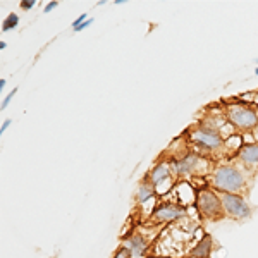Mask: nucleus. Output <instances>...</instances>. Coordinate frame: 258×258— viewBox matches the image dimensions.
I'll use <instances>...</instances> for the list:
<instances>
[{"instance_id": "f257e3e1", "label": "nucleus", "mask_w": 258, "mask_h": 258, "mask_svg": "<svg viewBox=\"0 0 258 258\" xmlns=\"http://www.w3.org/2000/svg\"><path fill=\"white\" fill-rule=\"evenodd\" d=\"M246 177L234 165H220L212 174L210 184L214 189H219L220 193H236L241 195L246 188Z\"/></svg>"}, {"instance_id": "f03ea898", "label": "nucleus", "mask_w": 258, "mask_h": 258, "mask_svg": "<svg viewBox=\"0 0 258 258\" xmlns=\"http://www.w3.org/2000/svg\"><path fill=\"white\" fill-rule=\"evenodd\" d=\"M197 209L202 219L205 220H220L224 217V207L220 195L214 189H200L197 195Z\"/></svg>"}, {"instance_id": "7ed1b4c3", "label": "nucleus", "mask_w": 258, "mask_h": 258, "mask_svg": "<svg viewBox=\"0 0 258 258\" xmlns=\"http://www.w3.org/2000/svg\"><path fill=\"white\" fill-rule=\"evenodd\" d=\"M227 119L231 120L232 126H236L241 131H255L258 126V114L256 110L249 109L241 103H232L227 107Z\"/></svg>"}, {"instance_id": "20e7f679", "label": "nucleus", "mask_w": 258, "mask_h": 258, "mask_svg": "<svg viewBox=\"0 0 258 258\" xmlns=\"http://www.w3.org/2000/svg\"><path fill=\"white\" fill-rule=\"evenodd\" d=\"M222 200L224 214L234 220H243L251 215V207L241 195L236 193H219Z\"/></svg>"}, {"instance_id": "39448f33", "label": "nucleus", "mask_w": 258, "mask_h": 258, "mask_svg": "<svg viewBox=\"0 0 258 258\" xmlns=\"http://www.w3.org/2000/svg\"><path fill=\"white\" fill-rule=\"evenodd\" d=\"M184 215H186L184 207L177 205V203H172V202H164L153 209L150 222L169 224V222H174V220H179L181 217H184Z\"/></svg>"}, {"instance_id": "423d86ee", "label": "nucleus", "mask_w": 258, "mask_h": 258, "mask_svg": "<svg viewBox=\"0 0 258 258\" xmlns=\"http://www.w3.org/2000/svg\"><path fill=\"white\" fill-rule=\"evenodd\" d=\"M189 140L193 143L207 150H220L224 148V140L217 131L210 127H193L189 131Z\"/></svg>"}, {"instance_id": "0eeeda50", "label": "nucleus", "mask_w": 258, "mask_h": 258, "mask_svg": "<svg viewBox=\"0 0 258 258\" xmlns=\"http://www.w3.org/2000/svg\"><path fill=\"white\" fill-rule=\"evenodd\" d=\"M207 162L198 155H186L176 164V172L179 176H191V174H200L202 169H205Z\"/></svg>"}, {"instance_id": "6e6552de", "label": "nucleus", "mask_w": 258, "mask_h": 258, "mask_svg": "<svg viewBox=\"0 0 258 258\" xmlns=\"http://www.w3.org/2000/svg\"><path fill=\"white\" fill-rule=\"evenodd\" d=\"M170 172H172V169H170V165L167 164V162H160V164H157L155 167L150 170L147 179L157 188V186L162 184L164 181H167V179L170 177Z\"/></svg>"}, {"instance_id": "1a4fd4ad", "label": "nucleus", "mask_w": 258, "mask_h": 258, "mask_svg": "<svg viewBox=\"0 0 258 258\" xmlns=\"http://www.w3.org/2000/svg\"><path fill=\"white\" fill-rule=\"evenodd\" d=\"M122 246H126L133 256H143V253L147 251L148 243L141 234H131L129 238L122 241Z\"/></svg>"}, {"instance_id": "9d476101", "label": "nucleus", "mask_w": 258, "mask_h": 258, "mask_svg": "<svg viewBox=\"0 0 258 258\" xmlns=\"http://www.w3.org/2000/svg\"><path fill=\"white\" fill-rule=\"evenodd\" d=\"M238 159L246 165H258V143L241 145V148L236 152Z\"/></svg>"}, {"instance_id": "9b49d317", "label": "nucleus", "mask_w": 258, "mask_h": 258, "mask_svg": "<svg viewBox=\"0 0 258 258\" xmlns=\"http://www.w3.org/2000/svg\"><path fill=\"white\" fill-rule=\"evenodd\" d=\"M152 197H155V186L148 181H141L138 189H136V195H135V202L136 203H145L148 202Z\"/></svg>"}, {"instance_id": "f8f14e48", "label": "nucleus", "mask_w": 258, "mask_h": 258, "mask_svg": "<svg viewBox=\"0 0 258 258\" xmlns=\"http://www.w3.org/2000/svg\"><path fill=\"white\" fill-rule=\"evenodd\" d=\"M210 253H212V239H210V236H205V238L198 243V246L191 251V256L193 258H209Z\"/></svg>"}, {"instance_id": "ddd939ff", "label": "nucleus", "mask_w": 258, "mask_h": 258, "mask_svg": "<svg viewBox=\"0 0 258 258\" xmlns=\"http://www.w3.org/2000/svg\"><path fill=\"white\" fill-rule=\"evenodd\" d=\"M18 24H19V18H18V14H14V12H11L9 16H7V19L4 21V24H2V31H11V30H14V28H18Z\"/></svg>"}, {"instance_id": "4468645a", "label": "nucleus", "mask_w": 258, "mask_h": 258, "mask_svg": "<svg viewBox=\"0 0 258 258\" xmlns=\"http://www.w3.org/2000/svg\"><path fill=\"white\" fill-rule=\"evenodd\" d=\"M112 258H133V255H131V251H129L126 246H120V248L115 249V253H114V256H112Z\"/></svg>"}, {"instance_id": "2eb2a0df", "label": "nucleus", "mask_w": 258, "mask_h": 258, "mask_svg": "<svg viewBox=\"0 0 258 258\" xmlns=\"http://www.w3.org/2000/svg\"><path fill=\"white\" fill-rule=\"evenodd\" d=\"M16 93H18V88H14V90L11 91L9 95H7L6 98H4V102H2V107H0V109H2V110H6V109H7V105H9V103H11V100L14 98V95H16Z\"/></svg>"}, {"instance_id": "dca6fc26", "label": "nucleus", "mask_w": 258, "mask_h": 258, "mask_svg": "<svg viewBox=\"0 0 258 258\" xmlns=\"http://www.w3.org/2000/svg\"><path fill=\"white\" fill-rule=\"evenodd\" d=\"M86 18H88V14H81L80 18H76V21H74V23L71 24V26H73V30L76 31L78 28H80L83 23H86V21H88V19H86Z\"/></svg>"}, {"instance_id": "f3484780", "label": "nucleus", "mask_w": 258, "mask_h": 258, "mask_svg": "<svg viewBox=\"0 0 258 258\" xmlns=\"http://www.w3.org/2000/svg\"><path fill=\"white\" fill-rule=\"evenodd\" d=\"M35 0H21V4H19V6H21V9H23V11H31L33 9V7H35Z\"/></svg>"}, {"instance_id": "a211bd4d", "label": "nucleus", "mask_w": 258, "mask_h": 258, "mask_svg": "<svg viewBox=\"0 0 258 258\" xmlns=\"http://www.w3.org/2000/svg\"><path fill=\"white\" fill-rule=\"evenodd\" d=\"M57 6H59V2H55V0H53V2H50V4L45 6L43 12H45V14H48V12H52L53 9H57Z\"/></svg>"}, {"instance_id": "6ab92c4d", "label": "nucleus", "mask_w": 258, "mask_h": 258, "mask_svg": "<svg viewBox=\"0 0 258 258\" xmlns=\"http://www.w3.org/2000/svg\"><path fill=\"white\" fill-rule=\"evenodd\" d=\"M11 124H12V120H11V119H7V120H6V122H4V124H2V127H0V135H4V133H6V129H7V127H9V126H11Z\"/></svg>"}, {"instance_id": "aec40b11", "label": "nucleus", "mask_w": 258, "mask_h": 258, "mask_svg": "<svg viewBox=\"0 0 258 258\" xmlns=\"http://www.w3.org/2000/svg\"><path fill=\"white\" fill-rule=\"evenodd\" d=\"M90 24H93V19H88V21H86V23H83V24H81V26H80V28H78V30H76V31H83V30H85V28H88V26H90Z\"/></svg>"}, {"instance_id": "412c9836", "label": "nucleus", "mask_w": 258, "mask_h": 258, "mask_svg": "<svg viewBox=\"0 0 258 258\" xmlns=\"http://www.w3.org/2000/svg\"><path fill=\"white\" fill-rule=\"evenodd\" d=\"M4 86H6V80L2 78V80H0V90H4Z\"/></svg>"}, {"instance_id": "4be33fe9", "label": "nucleus", "mask_w": 258, "mask_h": 258, "mask_svg": "<svg viewBox=\"0 0 258 258\" xmlns=\"http://www.w3.org/2000/svg\"><path fill=\"white\" fill-rule=\"evenodd\" d=\"M6 47H7V43H6V41H0V50H4Z\"/></svg>"}, {"instance_id": "5701e85b", "label": "nucleus", "mask_w": 258, "mask_h": 258, "mask_svg": "<svg viewBox=\"0 0 258 258\" xmlns=\"http://www.w3.org/2000/svg\"><path fill=\"white\" fill-rule=\"evenodd\" d=\"M255 73H256V76H258V68H256V69H255Z\"/></svg>"}, {"instance_id": "b1692460", "label": "nucleus", "mask_w": 258, "mask_h": 258, "mask_svg": "<svg viewBox=\"0 0 258 258\" xmlns=\"http://www.w3.org/2000/svg\"><path fill=\"white\" fill-rule=\"evenodd\" d=\"M150 258H155V256H150Z\"/></svg>"}, {"instance_id": "393cba45", "label": "nucleus", "mask_w": 258, "mask_h": 258, "mask_svg": "<svg viewBox=\"0 0 258 258\" xmlns=\"http://www.w3.org/2000/svg\"><path fill=\"white\" fill-rule=\"evenodd\" d=\"M256 64H258V59H256Z\"/></svg>"}]
</instances>
